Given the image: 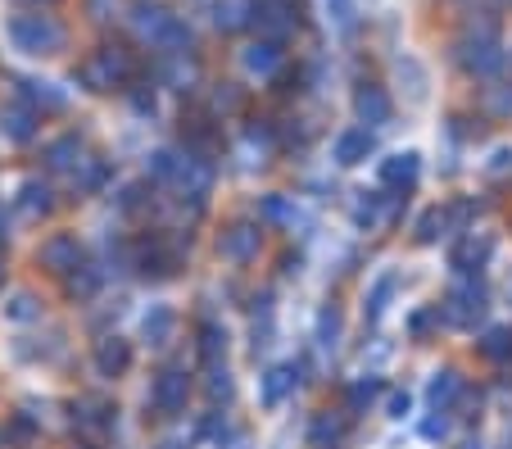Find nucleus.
<instances>
[{
    "mask_svg": "<svg viewBox=\"0 0 512 449\" xmlns=\"http://www.w3.org/2000/svg\"><path fill=\"white\" fill-rule=\"evenodd\" d=\"M503 41H499V23L485 19V23H472L467 37L458 41V64H463L472 78H494L503 69Z\"/></svg>",
    "mask_w": 512,
    "mask_h": 449,
    "instance_id": "obj_1",
    "label": "nucleus"
},
{
    "mask_svg": "<svg viewBox=\"0 0 512 449\" xmlns=\"http://www.w3.org/2000/svg\"><path fill=\"white\" fill-rule=\"evenodd\" d=\"M10 41L23 55H59L68 32H64V23H55L50 14H19V19L10 23Z\"/></svg>",
    "mask_w": 512,
    "mask_h": 449,
    "instance_id": "obj_2",
    "label": "nucleus"
},
{
    "mask_svg": "<svg viewBox=\"0 0 512 449\" xmlns=\"http://www.w3.org/2000/svg\"><path fill=\"white\" fill-rule=\"evenodd\" d=\"M78 78L87 91H114L132 78V59H127V50H118V46H100L78 64Z\"/></svg>",
    "mask_w": 512,
    "mask_h": 449,
    "instance_id": "obj_3",
    "label": "nucleus"
},
{
    "mask_svg": "<svg viewBox=\"0 0 512 449\" xmlns=\"http://www.w3.org/2000/svg\"><path fill=\"white\" fill-rule=\"evenodd\" d=\"M440 313H445L454 327H476L485 318V286L476 282V277H463L458 286H449Z\"/></svg>",
    "mask_w": 512,
    "mask_h": 449,
    "instance_id": "obj_4",
    "label": "nucleus"
},
{
    "mask_svg": "<svg viewBox=\"0 0 512 449\" xmlns=\"http://www.w3.org/2000/svg\"><path fill=\"white\" fill-rule=\"evenodd\" d=\"M259 245H263V232L254 223H232L223 232V241H218V254H223L227 264H250V259H259Z\"/></svg>",
    "mask_w": 512,
    "mask_h": 449,
    "instance_id": "obj_5",
    "label": "nucleus"
},
{
    "mask_svg": "<svg viewBox=\"0 0 512 449\" xmlns=\"http://www.w3.org/2000/svg\"><path fill=\"white\" fill-rule=\"evenodd\" d=\"M186 395H191V377L182 368H164L155 377V409L159 413H182Z\"/></svg>",
    "mask_w": 512,
    "mask_h": 449,
    "instance_id": "obj_6",
    "label": "nucleus"
},
{
    "mask_svg": "<svg viewBox=\"0 0 512 449\" xmlns=\"http://www.w3.org/2000/svg\"><path fill=\"white\" fill-rule=\"evenodd\" d=\"M41 264L50 268V273H73V268L82 264V245L78 236H68V232H55L46 245H41Z\"/></svg>",
    "mask_w": 512,
    "mask_h": 449,
    "instance_id": "obj_7",
    "label": "nucleus"
},
{
    "mask_svg": "<svg viewBox=\"0 0 512 449\" xmlns=\"http://www.w3.org/2000/svg\"><path fill=\"white\" fill-rule=\"evenodd\" d=\"M300 0H263L259 5V28L268 32V41H281L286 32H295V23H300Z\"/></svg>",
    "mask_w": 512,
    "mask_h": 449,
    "instance_id": "obj_8",
    "label": "nucleus"
},
{
    "mask_svg": "<svg viewBox=\"0 0 512 449\" xmlns=\"http://www.w3.org/2000/svg\"><path fill=\"white\" fill-rule=\"evenodd\" d=\"M295 386H300V368H295V363H277V368L263 372L259 400L268 404V409H277L281 400H290V395H295Z\"/></svg>",
    "mask_w": 512,
    "mask_h": 449,
    "instance_id": "obj_9",
    "label": "nucleus"
},
{
    "mask_svg": "<svg viewBox=\"0 0 512 449\" xmlns=\"http://www.w3.org/2000/svg\"><path fill=\"white\" fill-rule=\"evenodd\" d=\"M213 23L218 32H245L259 23V0H213Z\"/></svg>",
    "mask_w": 512,
    "mask_h": 449,
    "instance_id": "obj_10",
    "label": "nucleus"
},
{
    "mask_svg": "<svg viewBox=\"0 0 512 449\" xmlns=\"http://www.w3.org/2000/svg\"><path fill=\"white\" fill-rule=\"evenodd\" d=\"M354 114H358V123H368V132H372V127H386L390 118H395V105H390V96L381 87H358Z\"/></svg>",
    "mask_w": 512,
    "mask_h": 449,
    "instance_id": "obj_11",
    "label": "nucleus"
},
{
    "mask_svg": "<svg viewBox=\"0 0 512 449\" xmlns=\"http://www.w3.org/2000/svg\"><path fill=\"white\" fill-rule=\"evenodd\" d=\"M82 159H87V146H82L78 132H68V137H55L46 146V168L50 173H78Z\"/></svg>",
    "mask_w": 512,
    "mask_h": 449,
    "instance_id": "obj_12",
    "label": "nucleus"
},
{
    "mask_svg": "<svg viewBox=\"0 0 512 449\" xmlns=\"http://www.w3.org/2000/svg\"><path fill=\"white\" fill-rule=\"evenodd\" d=\"M417 173H422V155L417 150H399V155L381 159V182L395 186V191H408L417 182Z\"/></svg>",
    "mask_w": 512,
    "mask_h": 449,
    "instance_id": "obj_13",
    "label": "nucleus"
},
{
    "mask_svg": "<svg viewBox=\"0 0 512 449\" xmlns=\"http://www.w3.org/2000/svg\"><path fill=\"white\" fill-rule=\"evenodd\" d=\"M368 155H372V132L368 127H349V132H340L336 137V146H331V159H336L340 168L363 164Z\"/></svg>",
    "mask_w": 512,
    "mask_h": 449,
    "instance_id": "obj_14",
    "label": "nucleus"
},
{
    "mask_svg": "<svg viewBox=\"0 0 512 449\" xmlns=\"http://www.w3.org/2000/svg\"><path fill=\"white\" fill-rule=\"evenodd\" d=\"M127 368H132V345L123 336H105L96 345V372L100 377H123Z\"/></svg>",
    "mask_w": 512,
    "mask_h": 449,
    "instance_id": "obj_15",
    "label": "nucleus"
},
{
    "mask_svg": "<svg viewBox=\"0 0 512 449\" xmlns=\"http://www.w3.org/2000/svg\"><path fill=\"white\" fill-rule=\"evenodd\" d=\"M173 23V14L164 10V5H132V32L141 41H150V46H159V37H164V28Z\"/></svg>",
    "mask_w": 512,
    "mask_h": 449,
    "instance_id": "obj_16",
    "label": "nucleus"
},
{
    "mask_svg": "<svg viewBox=\"0 0 512 449\" xmlns=\"http://www.w3.org/2000/svg\"><path fill=\"white\" fill-rule=\"evenodd\" d=\"M209 182H213V168H209V159H195V155H186L182 159V173H177V191L182 196H191V200H204L209 196Z\"/></svg>",
    "mask_w": 512,
    "mask_h": 449,
    "instance_id": "obj_17",
    "label": "nucleus"
},
{
    "mask_svg": "<svg viewBox=\"0 0 512 449\" xmlns=\"http://www.w3.org/2000/svg\"><path fill=\"white\" fill-rule=\"evenodd\" d=\"M19 96L28 100L32 109H41V114H59V109L68 105V96L55 87V82H37V78H23L19 82Z\"/></svg>",
    "mask_w": 512,
    "mask_h": 449,
    "instance_id": "obj_18",
    "label": "nucleus"
},
{
    "mask_svg": "<svg viewBox=\"0 0 512 449\" xmlns=\"http://www.w3.org/2000/svg\"><path fill=\"white\" fill-rule=\"evenodd\" d=\"M241 64L250 78H272V73L281 69V46L277 41H254V46H245Z\"/></svg>",
    "mask_w": 512,
    "mask_h": 449,
    "instance_id": "obj_19",
    "label": "nucleus"
},
{
    "mask_svg": "<svg viewBox=\"0 0 512 449\" xmlns=\"http://www.w3.org/2000/svg\"><path fill=\"white\" fill-rule=\"evenodd\" d=\"M0 132H5L14 146L32 141V137H37V109H32V105H10L5 114H0Z\"/></svg>",
    "mask_w": 512,
    "mask_h": 449,
    "instance_id": "obj_20",
    "label": "nucleus"
},
{
    "mask_svg": "<svg viewBox=\"0 0 512 449\" xmlns=\"http://www.w3.org/2000/svg\"><path fill=\"white\" fill-rule=\"evenodd\" d=\"M173 332H177V313L168 309V304H155V309L141 318V336L150 345H168L173 341Z\"/></svg>",
    "mask_w": 512,
    "mask_h": 449,
    "instance_id": "obj_21",
    "label": "nucleus"
},
{
    "mask_svg": "<svg viewBox=\"0 0 512 449\" xmlns=\"http://www.w3.org/2000/svg\"><path fill=\"white\" fill-rule=\"evenodd\" d=\"M463 395V377H458L454 368H445V372H435L431 377V386H426V400H431V409L435 413H445L449 404Z\"/></svg>",
    "mask_w": 512,
    "mask_h": 449,
    "instance_id": "obj_22",
    "label": "nucleus"
},
{
    "mask_svg": "<svg viewBox=\"0 0 512 449\" xmlns=\"http://www.w3.org/2000/svg\"><path fill=\"white\" fill-rule=\"evenodd\" d=\"M490 250H494L490 236H467V241L454 250V268H458V273H476V268L490 259Z\"/></svg>",
    "mask_w": 512,
    "mask_h": 449,
    "instance_id": "obj_23",
    "label": "nucleus"
},
{
    "mask_svg": "<svg viewBox=\"0 0 512 449\" xmlns=\"http://www.w3.org/2000/svg\"><path fill=\"white\" fill-rule=\"evenodd\" d=\"M259 214H263V223H277V227H295V223H304V214H300V205L290 196H268L259 205Z\"/></svg>",
    "mask_w": 512,
    "mask_h": 449,
    "instance_id": "obj_24",
    "label": "nucleus"
},
{
    "mask_svg": "<svg viewBox=\"0 0 512 449\" xmlns=\"http://www.w3.org/2000/svg\"><path fill=\"white\" fill-rule=\"evenodd\" d=\"M73 422H78V431H82L87 440H100V436H105V427H109V413H105V404L82 400L78 413H73Z\"/></svg>",
    "mask_w": 512,
    "mask_h": 449,
    "instance_id": "obj_25",
    "label": "nucleus"
},
{
    "mask_svg": "<svg viewBox=\"0 0 512 449\" xmlns=\"http://www.w3.org/2000/svg\"><path fill=\"white\" fill-rule=\"evenodd\" d=\"M340 436H345V422H340L336 413H318V418H313V427H309V445L313 449L340 445Z\"/></svg>",
    "mask_w": 512,
    "mask_h": 449,
    "instance_id": "obj_26",
    "label": "nucleus"
},
{
    "mask_svg": "<svg viewBox=\"0 0 512 449\" xmlns=\"http://www.w3.org/2000/svg\"><path fill=\"white\" fill-rule=\"evenodd\" d=\"M19 214H23V218L50 214V186H46V182H23V186H19Z\"/></svg>",
    "mask_w": 512,
    "mask_h": 449,
    "instance_id": "obj_27",
    "label": "nucleus"
},
{
    "mask_svg": "<svg viewBox=\"0 0 512 449\" xmlns=\"http://www.w3.org/2000/svg\"><path fill=\"white\" fill-rule=\"evenodd\" d=\"M395 291H399V273H386L377 286L368 291V318L372 323H381L386 318V309H390V300H395Z\"/></svg>",
    "mask_w": 512,
    "mask_h": 449,
    "instance_id": "obj_28",
    "label": "nucleus"
},
{
    "mask_svg": "<svg viewBox=\"0 0 512 449\" xmlns=\"http://www.w3.org/2000/svg\"><path fill=\"white\" fill-rule=\"evenodd\" d=\"M200 359H204V368L227 359V332L218 323H204L200 327Z\"/></svg>",
    "mask_w": 512,
    "mask_h": 449,
    "instance_id": "obj_29",
    "label": "nucleus"
},
{
    "mask_svg": "<svg viewBox=\"0 0 512 449\" xmlns=\"http://www.w3.org/2000/svg\"><path fill=\"white\" fill-rule=\"evenodd\" d=\"M395 73H399V82H408V100H413V105H422L426 100V69L422 64H417V59H395Z\"/></svg>",
    "mask_w": 512,
    "mask_h": 449,
    "instance_id": "obj_30",
    "label": "nucleus"
},
{
    "mask_svg": "<svg viewBox=\"0 0 512 449\" xmlns=\"http://www.w3.org/2000/svg\"><path fill=\"white\" fill-rule=\"evenodd\" d=\"M313 341H318L322 354H336V350H340V313H336V309H322V313H318Z\"/></svg>",
    "mask_w": 512,
    "mask_h": 449,
    "instance_id": "obj_31",
    "label": "nucleus"
},
{
    "mask_svg": "<svg viewBox=\"0 0 512 449\" xmlns=\"http://www.w3.org/2000/svg\"><path fill=\"white\" fill-rule=\"evenodd\" d=\"M0 309H5V318H10V323H32V318H41V304H37V295H32V291H14L10 300L0 304Z\"/></svg>",
    "mask_w": 512,
    "mask_h": 449,
    "instance_id": "obj_32",
    "label": "nucleus"
},
{
    "mask_svg": "<svg viewBox=\"0 0 512 449\" xmlns=\"http://www.w3.org/2000/svg\"><path fill=\"white\" fill-rule=\"evenodd\" d=\"M182 159L186 155H177V150H155V155H150V177H155V182H177V173H182Z\"/></svg>",
    "mask_w": 512,
    "mask_h": 449,
    "instance_id": "obj_33",
    "label": "nucleus"
},
{
    "mask_svg": "<svg viewBox=\"0 0 512 449\" xmlns=\"http://www.w3.org/2000/svg\"><path fill=\"white\" fill-rule=\"evenodd\" d=\"M100 291V273L91 264H78L73 273H68V295H78V300H91V295Z\"/></svg>",
    "mask_w": 512,
    "mask_h": 449,
    "instance_id": "obj_34",
    "label": "nucleus"
},
{
    "mask_svg": "<svg viewBox=\"0 0 512 449\" xmlns=\"http://www.w3.org/2000/svg\"><path fill=\"white\" fill-rule=\"evenodd\" d=\"M481 354L485 359H494V363L512 359V327H494V332L481 341Z\"/></svg>",
    "mask_w": 512,
    "mask_h": 449,
    "instance_id": "obj_35",
    "label": "nucleus"
},
{
    "mask_svg": "<svg viewBox=\"0 0 512 449\" xmlns=\"http://www.w3.org/2000/svg\"><path fill=\"white\" fill-rule=\"evenodd\" d=\"M105 177H109L105 159H82V168L73 173V186L78 191H96V186H105Z\"/></svg>",
    "mask_w": 512,
    "mask_h": 449,
    "instance_id": "obj_36",
    "label": "nucleus"
},
{
    "mask_svg": "<svg viewBox=\"0 0 512 449\" xmlns=\"http://www.w3.org/2000/svg\"><path fill=\"white\" fill-rule=\"evenodd\" d=\"M204 391H209V400H232V372H227V363H209Z\"/></svg>",
    "mask_w": 512,
    "mask_h": 449,
    "instance_id": "obj_37",
    "label": "nucleus"
},
{
    "mask_svg": "<svg viewBox=\"0 0 512 449\" xmlns=\"http://www.w3.org/2000/svg\"><path fill=\"white\" fill-rule=\"evenodd\" d=\"M381 395V381L377 377H363V381H354V386H349V409H368L372 400H377Z\"/></svg>",
    "mask_w": 512,
    "mask_h": 449,
    "instance_id": "obj_38",
    "label": "nucleus"
},
{
    "mask_svg": "<svg viewBox=\"0 0 512 449\" xmlns=\"http://www.w3.org/2000/svg\"><path fill=\"white\" fill-rule=\"evenodd\" d=\"M354 223H358V227H381V223H386V205H381V196L358 200V209H354Z\"/></svg>",
    "mask_w": 512,
    "mask_h": 449,
    "instance_id": "obj_39",
    "label": "nucleus"
},
{
    "mask_svg": "<svg viewBox=\"0 0 512 449\" xmlns=\"http://www.w3.org/2000/svg\"><path fill=\"white\" fill-rule=\"evenodd\" d=\"M440 232H445V209H426V214L417 218V241L431 245Z\"/></svg>",
    "mask_w": 512,
    "mask_h": 449,
    "instance_id": "obj_40",
    "label": "nucleus"
},
{
    "mask_svg": "<svg viewBox=\"0 0 512 449\" xmlns=\"http://www.w3.org/2000/svg\"><path fill=\"white\" fill-rule=\"evenodd\" d=\"M485 177H494V182H499V177H512V150H494V155L485 159Z\"/></svg>",
    "mask_w": 512,
    "mask_h": 449,
    "instance_id": "obj_41",
    "label": "nucleus"
},
{
    "mask_svg": "<svg viewBox=\"0 0 512 449\" xmlns=\"http://www.w3.org/2000/svg\"><path fill=\"white\" fill-rule=\"evenodd\" d=\"M327 10H331V19H336V28H354V0H327Z\"/></svg>",
    "mask_w": 512,
    "mask_h": 449,
    "instance_id": "obj_42",
    "label": "nucleus"
},
{
    "mask_svg": "<svg viewBox=\"0 0 512 449\" xmlns=\"http://www.w3.org/2000/svg\"><path fill=\"white\" fill-rule=\"evenodd\" d=\"M435 323H440V309H422V313H413V323H408V332H413V336H426Z\"/></svg>",
    "mask_w": 512,
    "mask_h": 449,
    "instance_id": "obj_43",
    "label": "nucleus"
},
{
    "mask_svg": "<svg viewBox=\"0 0 512 449\" xmlns=\"http://www.w3.org/2000/svg\"><path fill=\"white\" fill-rule=\"evenodd\" d=\"M422 436L426 440H445L449 436V418H445V413H431V418L422 422Z\"/></svg>",
    "mask_w": 512,
    "mask_h": 449,
    "instance_id": "obj_44",
    "label": "nucleus"
},
{
    "mask_svg": "<svg viewBox=\"0 0 512 449\" xmlns=\"http://www.w3.org/2000/svg\"><path fill=\"white\" fill-rule=\"evenodd\" d=\"M485 109L490 114H512V91H485Z\"/></svg>",
    "mask_w": 512,
    "mask_h": 449,
    "instance_id": "obj_45",
    "label": "nucleus"
},
{
    "mask_svg": "<svg viewBox=\"0 0 512 449\" xmlns=\"http://www.w3.org/2000/svg\"><path fill=\"white\" fill-rule=\"evenodd\" d=\"M408 404H413V400H408V391H395V395H390V400H386L390 418H404V413H408Z\"/></svg>",
    "mask_w": 512,
    "mask_h": 449,
    "instance_id": "obj_46",
    "label": "nucleus"
},
{
    "mask_svg": "<svg viewBox=\"0 0 512 449\" xmlns=\"http://www.w3.org/2000/svg\"><path fill=\"white\" fill-rule=\"evenodd\" d=\"M23 5H55V0H23Z\"/></svg>",
    "mask_w": 512,
    "mask_h": 449,
    "instance_id": "obj_47",
    "label": "nucleus"
},
{
    "mask_svg": "<svg viewBox=\"0 0 512 449\" xmlns=\"http://www.w3.org/2000/svg\"><path fill=\"white\" fill-rule=\"evenodd\" d=\"M159 449H182V445H177V440H168V445H159Z\"/></svg>",
    "mask_w": 512,
    "mask_h": 449,
    "instance_id": "obj_48",
    "label": "nucleus"
},
{
    "mask_svg": "<svg viewBox=\"0 0 512 449\" xmlns=\"http://www.w3.org/2000/svg\"><path fill=\"white\" fill-rule=\"evenodd\" d=\"M463 449H485V445H481V440H472V445H463Z\"/></svg>",
    "mask_w": 512,
    "mask_h": 449,
    "instance_id": "obj_49",
    "label": "nucleus"
},
{
    "mask_svg": "<svg viewBox=\"0 0 512 449\" xmlns=\"http://www.w3.org/2000/svg\"><path fill=\"white\" fill-rule=\"evenodd\" d=\"M508 300H512V277H508Z\"/></svg>",
    "mask_w": 512,
    "mask_h": 449,
    "instance_id": "obj_50",
    "label": "nucleus"
},
{
    "mask_svg": "<svg viewBox=\"0 0 512 449\" xmlns=\"http://www.w3.org/2000/svg\"><path fill=\"white\" fill-rule=\"evenodd\" d=\"M0 282H5V268H0Z\"/></svg>",
    "mask_w": 512,
    "mask_h": 449,
    "instance_id": "obj_51",
    "label": "nucleus"
}]
</instances>
